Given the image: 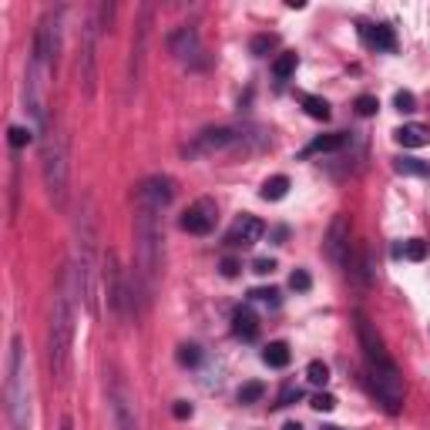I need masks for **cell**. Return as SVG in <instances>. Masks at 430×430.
<instances>
[{
    "instance_id": "1",
    "label": "cell",
    "mask_w": 430,
    "mask_h": 430,
    "mask_svg": "<svg viewBox=\"0 0 430 430\" xmlns=\"http://www.w3.org/2000/svg\"><path fill=\"white\" fill-rule=\"evenodd\" d=\"M97 215L91 195H84V205L74 219V282L84 309L97 316V282H101V259H97Z\"/></svg>"
},
{
    "instance_id": "2",
    "label": "cell",
    "mask_w": 430,
    "mask_h": 430,
    "mask_svg": "<svg viewBox=\"0 0 430 430\" xmlns=\"http://www.w3.org/2000/svg\"><path fill=\"white\" fill-rule=\"evenodd\" d=\"M74 296H78V282H74V269L64 273L61 286L54 292V306H51V330H47V363H51V376L57 383H64L71 374V347H74Z\"/></svg>"
},
{
    "instance_id": "3",
    "label": "cell",
    "mask_w": 430,
    "mask_h": 430,
    "mask_svg": "<svg viewBox=\"0 0 430 430\" xmlns=\"http://www.w3.org/2000/svg\"><path fill=\"white\" fill-rule=\"evenodd\" d=\"M357 336H360L363 357H366V366H370V383H374L376 397L390 414H397L403 407V376L397 370V363L390 360L387 347L374 330V323L366 319V313H357Z\"/></svg>"
},
{
    "instance_id": "4",
    "label": "cell",
    "mask_w": 430,
    "mask_h": 430,
    "mask_svg": "<svg viewBox=\"0 0 430 430\" xmlns=\"http://www.w3.org/2000/svg\"><path fill=\"white\" fill-rule=\"evenodd\" d=\"M4 403L14 430H30V366L20 336H11L7 350V376H4Z\"/></svg>"
},
{
    "instance_id": "5",
    "label": "cell",
    "mask_w": 430,
    "mask_h": 430,
    "mask_svg": "<svg viewBox=\"0 0 430 430\" xmlns=\"http://www.w3.org/2000/svg\"><path fill=\"white\" fill-rule=\"evenodd\" d=\"M135 249H138V279L152 299L162 269V229H158V212L145 205H138L135 212Z\"/></svg>"
},
{
    "instance_id": "6",
    "label": "cell",
    "mask_w": 430,
    "mask_h": 430,
    "mask_svg": "<svg viewBox=\"0 0 430 430\" xmlns=\"http://www.w3.org/2000/svg\"><path fill=\"white\" fill-rule=\"evenodd\" d=\"M41 172L44 189L51 195L54 208H64V202H68V141L54 128L41 141Z\"/></svg>"
},
{
    "instance_id": "7",
    "label": "cell",
    "mask_w": 430,
    "mask_h": 430,
    "mask_svg": "<svg viewBox=\"0 0 430 430\" xmlns=\"http://www.w3.org/2000/svg\"><path fill=\"white\" fill-rule=\"evenodd\" d=\"M61 11H47L37 24V34H34V47H30V57L44 64L47 71L57 68V51H61Z\"/></svg>"
},
{
    "instance_id": "8",
    "label": "cell",
    "mask_w": 430,
    "mask_h": 430,
    "mask_svg": "<svg viewBox=\"0 0 430 430\" xmlns=\"http://www.w3.org/2000/svg\"><path fill=\"white\" fill-rule=\"evenodd\" d=\"M152 14L155 7L145 4L141 7V17L135 24V41H131V61H128V88L138 91L141 78H145V61H148V34H152Z\"/></svg>"
},
{
    "instance_id": "9",
    "label": "cell",
    "mask_w": 430,
    "mask_h": 430,
    "mask_svg": "<svg viewBox=\"0 0 430 430\" xmlns=\"http://www.w3.org/2000/svg\"><path fill=\"white\" fill-rule=\"evenodd\" d=\"M239 138H242L239 128H205V131L185 148V155H189V158H202V155L229 152V148H239Z\"/></svg>"
},
{
    "instance_id": "10",
    "label": "cell",
    "mask_w": 430,
    "mask_h": 430,
    "mask_svg": "<svg viewBox=\"0 0 430 430\" xmlns=\"http://www.w3.org/2000/svg\"><path fill=\"white\" fill-rule=\"evenodd\" d=\"M101 282H104V299L112 306L114 313H125L131 306V292L125 289L121 282V269H118V256L112 249L104 252V273H101Z\"/></svg>"
},
{
    "instance_id": "11",
    "label": "cell",
    "mask_w": 430,
    "mask_h": 430,
    "mask_svg": "<svg viewBox=\"0 0 430 430\" xmlns=\"http://www.w3.org/2000/svg\"><path fill=\"white\" fill-rule=\"evenodd\" d=\"M215 219H219V208L212 198H198L192 205L181 212V232H192V236H208L212 229H215Z\"/></svg>"
},
{
    "instance_id": "12",
    "label": "cell",
    "mask_w": 430,
    "mask_h": 430,
    "mask_svg": "<svg viewBox=\"0 0 430 430\" xmlns=\"http://www.w3.org/2000/svg\"><path fill=\"white\" fill-rule=\"evenodd\" d=\"M172 198H175V181L168 175H152L138 185V205L152 208L158 215H162V208L172 205Z\"/></svg>"
},
{
    "instance_id": "13",
    "label": "cell",
    "mask_w": 430,
    "mask_h": 430,
    "mask_svg": "<svg viewBox=\"0 0 430 430\" xmlns=\"http://www.w3.org/2000/svg\"><path fill=\"white\" fill-rule=\"evenodd\" d=\"M263 232H265V225L256 215H239L236 225L225 232V246L229 249H252L263 239Z\"/></svg>"
},
{
    "instance_id": "14",
    "label": "cell",
    "mask_w": 430,
    "mask_h": 430,
    "mask_svg": "<svg viewBox=\"0 0 430 430\" xmlns=\"http://www.w3.org/2000/svg\"><path fill=\"white\" fill-rule=\"evenodd\" d=\"M97 24L95 20H88V28H84V54H81V81H84V95L95 97V81H97Z\"/></svg>"
},
{
    "instance_id": "15",
    "label": "cell",
    "mask_w": 430,
    "mask_h": 430,
    "mask_svg": "<svg viewBox=\"0 0 430 430\" xmlns=\"http://www.w3.org/2000/svg\"><path fill=\"white\" fill-rule=\"evenodd\" d=\"M326 256L340 265H350V219L347 215H333L330 232H326Z\"/></svg>"
},
{
    "instance_id": "16",
    "label": "cell",
    "mask_w": 430,
    "mask_h": 430,
    "mask_svg": "<svg viewBox=\"0 0 430 430\" xmlns=\"http://www.w3.org/2000/svg\"><path fill=\"white\" fill-rule=\"evenodd\" d=\"M168 47H172V54L179 57V61L192 64L195 57L202 54V41H198V30H195L192 24L179 28L175 34H172V37H168Z\"/></svg>"
},
{
    "instance_id": "17",
    "label": "cell",
    "mask_w": 430,
    "mask_h": 430,
    "mask_svg": "<svg viewBox=\"0 0 430 430\" xmlns=\"http://www.w3.org/2000/svg\"><path fill=\"white\" fill-rule=\"evenodd\" d=\"M112 427L114 430H138L135 407H131V400H128V393L121 387L112 390Z\"/></svg>"
},
{
    "instance_id": "18",
    "label": "cell",
    "mask_w": 430,
    "mask_h": 430,
    "mask_svg": "<svg viewBox=\"0 0 430 430\" xmlns=\"http://www.w3.org/2000/svg\"><path fill=\"white\" fill-rule=\"evenodd\" d=\"M360 41L374 51H397V34L387 24H360Z\"/></svg>"
},
{
    "instance_id": "19",
    "label": "cell",
    "mask_w": 430,
    "mask_h": 430,
    "mask_svg": "<svg viewBox=\"0 0 430 430\" xmlns=\"http://www.w3.org/2000/svg\"><path fill=\"white\" fill-rule=\"evenodd\" d=\"M232 333L239 340H246V343H252L259 336V316L252 313V306H239L236 313H232Z\"/></svg>"
},
{
    "instance_id": "20",
    "label": "cell",
    "mask_w": 430,
    "mask_h": 430,
    "mask_svg": "<svg viewBox=\"0 0 430 430\" xmlns=\"http://www.w3.org/2000/svg\"><path fill=\"white\" fill-rule=\"evenodd\" d=\"M393 138L400 141L403 148H424V145H430V128L410 121V125L397 128V131H393Z\"/></svg>"
},
{
    "instance_id": "21",
    "label": "cell",
    "mask_w": 430,
    "mask_h": 430,
    "mask_svg": "<svg viewBox=\"0 0 430 430\" xmlns=\"http://www.w3.org/2000/svg\"><path fill=\"white\" fill-rule=\"evenodd\" d=\"M347 145V135H319V138H313L309 145H306L303 152H299V158H313V155H326V152H336V148H343Z\"/></svg>"
},
{
    "instance_id": "22",
    "label": "cell",
    "mask_w": 430,
    "mask_h": 430,
    "mask_svg": "<svg viewBox=\"0 0 430 430\" xmlns=\"http://www.w3.org/2000/svg\"><path fill=\"white\" fill-rule=\"evenodd\" d=\"M263 363H265V366H273V370H282V366H289V347H286L282 340L269 343V347L263 350Z\"/></svg>"
},
{
    "instance_id": "23",
    "label": "cell",
    "mask_w": 430,
    "mask_h": 430,
    "mask_svg": "<svg viewBox=\"0 0 430 430\" xmlns=\"http://www.w3.org/2000/svg\"><path fill=\"white\" fill-rule=\"evenodd\" d=\"M303 112L313 118V121H330V101L319 95H303Z\"/></svg>"
},
{
    "instance_id": "24",
    "label": "cell",
    "mask_w": 430,
    "mask_h": 430,
    "mask_svg": "<svg viewBox=\"0 0 430 430\" xmlns=\"http://www.w3.org/2000/svg\"><path fill=\"white\" fill-rule=\"evenodd\" d=\"M286 192H289V179L286 175H273V179L263 181V198L265 202H279V198H286Z\"/></svg>"
},
{
    "instance_id": "25",
    "label": "cell",
    "mask_w": 430,
    "mask_h": 430,
    "mask_svg": "<svg viewBox=\"0 0 430 430\" xmlns=\"http://www.w3.org/2000/svg\"><path fill=\"white\" fill-rule=\"evenodd\" d=\"M296 64H299V57L292 54V51L279 54L276 61H273V74H276V81H289L292 74H296Z\"/></svg>"
},
{
    "instance_id": "26",
    "label": "cell",
    "mask_w": 430,
    "mask_h": 430,
    "mask_svg": "<svg viewBox=\"0 0 430 430\" xmlns=\"http://www.w3.org/2000/svg\"><path fill=\"white\" fill-rule=\"evenodd\" d=\"M393 168L400 172V175H417V179H430V165L427 162H420V158H397Z\"/></svg>"
},
{
    "instance_id": "27",
    "label": "cell",
    "mask_w": 430,
    "mask_h": 430,
    "mask_svg": "<svg viewBox=\"0 0 430 430\" xmlns=\"http://www.w3.org/2000/svg\"><path fill=\"white\" fill-rule=\"evenodd\" d=\"M397 256L410 259V263H424V259H427V242H424V239H407L400 249H397Z\"/></svg>"
},
{
    "instance_id": "28",
    "label": "cell",
    "mask_w": 430,
    "mask_h": 430,
    "mask_svg": "<svg viewBox=\"0 0 430 430\" xmlns=\"http://www.w3.org/2000/svg\"><path fill=\"white\" fill-rule=\"evenodd\" d=\"M263 393H265L263 380H249V383H242V387H239L236 400L239 403H256V400H263Z\"/></svg>"
},
{
    "instance_id": "29",
    "label": "cell",
    "mask_w": 430,
    "mask_h": 430,
    "mask_svg": "<svg viewBox=\"0 0 430 430\" xmlns=\"http://www.w3.org/2000/svg\"><path fill=\"white\" fill-rule=\"evenodd\" d=\"M306 380H309L313 387H326V383H330V366L323 360H313L306 366Z\"/></svg>"
},
{
    "instance_id": "30",
    "label": "cell",
    "mask_w": 430,
    "mask_h": 430,
    "mask_svg": "<svg viewBox=\"0 0 430 430\" xmlns=\"http://www.w3.org/2000/svg\"><path fill=\"white\" fill-rule=\"evenodd\" d=\"M34 135H37L34 128L14 125V128H11V131H7V141H11V148H14V152H20L24 145H30V141H34Z\"/></svg>"
},
{
    "instance_id": "31",
    "label": "cell",
    "mask_w": 430,
    "mask_h": 430,
    "mask_svg": "<svg viewBox=\"0 0 430 430\" xmlns=\"http://www.w3.org/2000/svg\"><path fill=\"white\" fill-rule=\"evenodd\" d=\"M249 299L252 303H263V306H269V309H279V303H282V299H279V289H273V286H269V289H252L249 292Z\"/></svg>"
},
{
    "instance_id": "32",
    "label": "cell",
    "mask_w": 430,
    "mask_h": 430,
    "mask_svg": "<svg viewBox=\"0 0 430 430\" xmlns=\"http://www.w3.org/2000/svg\"><path fill=\"white\" fill-rule=\"evenodd\" d=\"M175 360H179L181 366H198V360H202V350L195 347V343H181L179 353H175Z\"/></svg>"
},
{
    "instance_id": "33",
    "label": "cell",
    "mask_w": 430,
    "mask_h": 430,
    "mask_svg": "<svg viewBox=\"0 0 430 430\" xmlns=\"http://www.w3.org/2000/svg\"><path fill=\"white\" fill-rule=\"evenodd\" d=\"M273 47H276V34H256V37H252V44H249V51H252L256 57L269 54Z\"/></svg>"
},
{
    "instance_id": "34",
    "label": "cell",
    "mask_w": 430,
    "mask_h": 430,
    "mask_svg": "<svg viewBox=\"0 0 430 430\" xmlns=\"http://www.w3.org/2000/svg\"><path fill=\"white\" fill-rule=\"evenodd\" d=\"M289 289L292 292H309L313 289V276H309L306 269H296V273L289 276Z\"/></svg>"
},
{
    "instance_id": "35",
    "label": "cell",
    "mask_w": 430,
    "mask_h": 430,
    "mask_svg": "<svg viewBox=\"0 0 430 430\" xmlns=\"http://www.w3.org/2000/svg\"><path fill=\"white\" fill-rule=\"evenodd\" d=\"M353 108H357V114H360V118H370V114H376V108H380V101H376L374 95H360V97H357V104H353Z\"/></svg>"
},
{
    "instance_id": "36",
    "label": "cell",
    "mask_w": 430,
    "mask_h": 430,
    "mask_svg": "<svg viewBox=\"0 0 430 430\" xmlns=\"http://www.w3.org/2000/svg\"><path fill=\"white\" fill-rule=\"evenodd\" d=\"M393 108H397V112H403V114L417 112V97L410 95V91H397V95H393Z\"/></svg>"
},
{
    "instance_id": "37",
    "label": "cell",
    "mask_w": 430,
    "mask_h": 430,
    "mask_svg": "<svg viewBox=\"0 0 430 430\" xmlns=\"http://www.w3.org/2000/svg\"><path fill=\"white\" fill-rule=\"evenodd\" d=\"M309 407H313V410H319V414H330V410H336V397H333V393H316Z\"/></svg>"
},
{
    "instance_id": "38",
    "label": "cell",
    "mask_w": 430,
    "mask_h": 430,
    "mask_svg": "<svg viewBox=\"0 0 430 430\" xmlns=\"http://www.w3.org/2000/svg\"><path fill=\"white\" fill-rule=\"evenodd\" d=\"M299 400H303V390H299V387H286L282 393H279L276 407H292V403H299Z\"/></svg>"
},
{
    "instance_id": "39",
    "label": "cell",
    "mask_w": 430,
    "mask_h": 430,
    "mask_svg": "<svg viewBox=\"0 0 430 430\" xmlns=\"http://www.w3.org/2000/svg\"><path fill=\"white\" fill-rule=\"evenodd\" d=\"M172 417H175V420H189V417H192V403H189V400H175V403H172Z\"/></svg>"
},
{
    "instance_id": "40",
    "label": "cell",
    "mask_w": 430,
    "mask_h": 430,
    "mask_svg": "<svg viewBox=\"0 0 430 430\" xmlns=\"http://www.w3.org/2000/svg\"><path fill=\"white\" fill-rule=\"evenodd\" d=\"M97 17H101V28L112 30V20H114V4H101L97 7Z\"/></svg>"
},
{
    "instance_id": "41",
    "label": "cell",
    "mask_w": 430,
    "mask_h": 430,
    "mask_svg": "<svg viewBox=\"0 0 430 430\" xmlns=\"http://www.w3.org/2000/svg\"><path fill=\"white\" fill-rule=\"evenodd\" d=\"M252 273H259V276L276 273V259H256V263H252Z\"/></svg>"
},
{
    "instance_id": "42",
    "label": "cell",
    "mask_w": 430,
    "mask_h": 430,
    "mask_svg": "<svg viewBox=\"0 0 430 430\" xmlns=\"http://www.w3.org/2000/svg\"><path fill=\"white\" fill-rule=\"evenodd\" d=\"M239 269H242V265H239V259H232V256H229V259H222V276L225 279H236Z\"/></svg>"
},
{
    "instance_id": "43",
    "label": "cell",
    "mask_w": 430,
    "mask_h": 430,
    "mask_svg": "<svg viewBox=\"0 0 430 430\" xmlns=\"http://www.w3.org/2000/svg\"><path fill=\"white\" fill-rule=\"evenodd\" d=\"M286 236H289V232H286V229H282V225H279L276 232H273V239H276V242H282V239H286Z\"/></svg>"
},
{
    "instance_id": "44",
    "label": "cell",
    "mask_w": 430,
    "mask_h": 430,
    "mask_svg": "<svg viewBox=\"0 0 430 430\" xmlns=\"http://www.w3.org/2000/svg\"><path fill=\"white\" fill-rule=\"evenodd\" d=\"M282 430H303V424H296V420H289V424H282Z\"/></svg>"
},
{
    "instance_id": "45",
    "label": "cell",
    "mask_w": 430,
    "mask_h": 430,
    "mask_svg": "<svg viewBox=\"0 0 430 430\" xmlns=\"http://www.w3.org/2000/svg\"><path fill=\"white\" fill-rule=\"evenodd\" d=\"M61 430H74V424H71V417H64V420H61Z\"/></svg>"
},
{
    "instance_id": "46",
    "label": "cell",
    "mask_w": 430,
    "mask_h": 430,
    "mask_svg": "<svg viewBox=\"0 0 430 430\" xmlns=\"http://www.w3.org/2000/svg\"><path fill=\"white\" fill-rule=\"evenodd\" d=\"M323 430H343V427H323Z\"/></svg>"
}]
</instances>
